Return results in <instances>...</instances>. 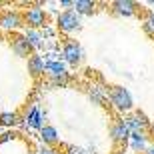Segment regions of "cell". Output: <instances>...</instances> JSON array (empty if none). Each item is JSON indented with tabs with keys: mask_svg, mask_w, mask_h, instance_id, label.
<instances>
[{
	"mask_svg": "<svg viewBox=\"0 0 154 154\" xmlns=\"http://www.w3.org/2000/svg\"><path fill=\"white\" fill-rule=\"evenodd\" d=\"M108 100L118 112H130L134 108V98H132L130 90L124 86H112L108 92Z\"/></svg>",
	"mask_w": 154,
	"mask_h": 154,
	"instance_id": "cell-1",
	"label": "cell"
},
{
	"mask_svg": "<svg viewBox=\"0 0 154 154\" xmlns=\"http://www.w3.org/2000/svg\"><path fill=\"white\" fill-rule=\"evenodd\" d=\"M80 28H82V18L74 10H62L56 16V30L64 34H74Z\"/></svg>",
	"mask_w": 154,
	"mask_h": 154,
	"instance_id": "cell-2",
	"label": "cell"
},
{
	"mask_svg": "<svg viewBox=\"0 0 154 154\" xmlns=\"http://www.w3.org/2000/svg\"><path fill=\"white\" fill-rule=\"evenodd\" d=\"M22 20H24V24H26L28 28H32V30H40V28H44L46 24H48V16H46L44 8H40L38 4L26 8Z\"/></svg>",
	"mask_w": 154,
	"mask_h": 154,
	"instance_id": "cell-3",
	"label": "cell"
},
{
	"mask_svg": "<svg viewBox=\"0 0 154 154\" xmlns=\"http://www.w3.org/2000/svg\"><path fill=\"white\" fill-rule=\"evenodd\" d=\"M122 122H124V126L128 128V132H146L152 126V122L148 120V116L144 114L142 110H136L134 114H128L122 118Z\"/></svg>",
	"mask_w": 154,
	"mask_h": 154,
	"instance_id": "cell-4",
	"label": "cell"
},
{
	"mask_svg": "<svg viewBox=\"0 0 154 154\" xmlns=\"http://www.w3.org/2000/svg\"><path fill=\"white\" fill-rule=\"evenodd\" d=\"M84 58V50L82 46L76 42V40H68L64 42L62 46V62L64 64H72V66H78Z\"/></svg>",
	"mask_w": 154,
	"mask_h": 154,
	"instance_id": "cell-5",
	"label": "cell"
},
{
	"mask_svg": "<svg viewBox=\"0 0 154 154\" xmlns=\"http://www.w3.org/2000/svg\"><path fill=\"white\" fill-rule=\"evenodd\" d=\"M24 26V20H22V14L16 10H6L0 14V28L2 30H18Z\"/></svg>",
	"mask_w": 154,
	"mask_h": 154,
	"instance_id": "cell-6",
	"label": "cell"
},
{
	"mask_svg": "<svg viewBox=\"0 0 154 154\" xmlns=\"http://www.w3.org/2000/svg\"><path fill=\"white\" fill-rule=\"evenodd\" d=\"M44 120H46V112H42V108H40L38 104H34V106L26 112L22 122L28 124L30 128H34V130H40V128L44 126Z\"/></svg>",
	"mask_w": 154,
	"mask_h": 154,
	"instance_id": "cell-7",
	"label": "cell"
},
{
	"mask_svg": "<svg viewBox=\"0 0 154 154\" xmlns=\"http://www.w3.org/2000/svg\"><path fill=\"white\" fill-rule=\"evenodd\" d=\"M112 12L116 16L130 18L138 12V4L132 2V0H116V2H112Z\"/></svg>",
	"mask_w": 154,
	"mask_h": 154,
	"instance_id": "cell-8",
	"label": "cell"
},
{
	"mask_svg": "<svg viewBox=\"0 0 154 154\" xmlns=\"http://www.w3.org/2000/svg\"><path fill=\"white\" fill-rule=\"evenodd\" d=\"M128 136H130V132H128V128L124 126V122H122V120H116L114 124L110 126V138H112L116 144L128 142Z\"/></svg>",
	"mask_w": 154,
	"mask_h": 154,
	"instance_id": "cell-9",
	"label": "cell"
},
{
	"mask_svg": "<svg viewBox=\"0 0 154 154\" xmlns=\"http://www.w3.org/2000/svg\"><path fill=\"white\" fill-rule=\"evenodd\" d=\"M38 132H40V140H42V142H44V146H48V148L60 142V134H58V130L54 128V126L44 124Z\"/></svg>",
	"mask_w": 154,
	"mask_h": 154,
	"instance_id": "cell-10",
	"label": "cell"
},
{
	"mask_svg": "<svg viewBox=\"0 0 154 154\" xmlns=\"http://www.w3.org/2000/svg\"><path fill=\"white\" fill-rule=\"evenodd\" d=\"M128 144H130V148L134 152H146V148L150 146L146 132H132L128 136Z\"/></svg>",
	"mask_w": 154,
	"mask_h": 154,
	"instance_id": "cell-11",
	"label": "cell"
},
{
	"mask_svg": "<svg viewBox=\"0 0 154 154\" xmlns=\"http://www.w3.org/2000/svg\"><path fill=\"white\" fill-rule=\"evenodd\" d=\"M44 68H46V58L40 56V54H30L28 56V72L34 78L44 74Z\"/></svg>",
	"mask_w": 154,
	"mask_h": 154,
	"instance_id": "cell-12",
	"label": "cell"
},
{
	"mask_svg": "<svg viewBox=\"0 0 154 154\" xmlns=\"http://www.w3.org/2000/svg\"><path fill=\"white\" fill-rule=\"evenodd\" d=\"M12 50H14V54H16V56H22V58H28L30 54H34V52H32V48L28 46V42L24 40L22 34H18V36H14V38H12Z\"/></svg>",
	"mask_w": 154,
	"mask_h": 154,
	"instance_id": "cell-13",
	"label": "cell"
},
{
	"mask_svg": "<svg viewBox=\"0 0 154 154\" xmlns=\"http://www.w3.org/2000/svg\"><path fill=\"white\" fill-rule=\"evenodd\" d=\"M72 10H74L80 18L90 16V14H94V10H96V2H92V0H74V2H72Z\"/></svg>",
	"mask_w": 154,
	"mask_h": 154,
	"instance_id": "cell-14",
	"label": "cell"
},
{
	"mask_svg": "<svg viewBox=\"0 0 154 154\" xmlns=\"http://www.w3.org/2000/svg\"><path fill=\"white\" fill-rule=\"evenodd\" d=\"M22 36H24V40L28 42V46L32 48V52H34V50H40V48L44 46V38H42V34H40V30L26 28Z\"/></svg>",
	"mask_w": 154,
	"mask_h": 154,
	"instance_id": "cell-15",
	"label": "cell"
},
{
	"mask_svg": "<svg viewBox=\"0 0 154 154\" xmlns=\"http://www.w3.org/2000/svg\"><path fill=\"white\" fill-rule=\"evenodd\" d=\"M66 64L62 60H46V68H44V74H48L50 78H56V76H62L66 74Z\"/></svg>",
	"mask_w": 154,
	"mask_h": 154,
	"instance_id": "cell-16",
	"label": "cell"
},
{
	"mask_svg": "<svg viewBox=\"0 0 154 154\" xmlns=\"http://www.w3.org/2000/svg\"><path fill=\"white\" fill-rule=\"evenodd\" d=\"M86 96H88V100H90L92 104H102L104 100H106V92L100 88V86H88L86 88Z\"/></svg>",
	"mask_w": 154,
	"mask_h": 154,
	"instance_id": "cell-17",
	"label": "cell"
},
{
	"mask_svg": "<svg viewBox=\"0 0 154 154\" xmlns=\"http://www.w3.org/2000/svg\"><path fill=\"white\" fill-rule=\"evenodd\" d=\"M20 122H22V118L18 112H0V126H4V128H12Z\"/></svg>",
	"mask_w": 154,
	"mask_h": 154,
	"instance_id": "cell-18",
	"label": "cell"
},
{
	"mask_svg": "<svg viewBox=\"0 0 154 154\" xmlns=\"http://www.w3.org/2000/svg\"><path fill=\"white\" fill-rule=\"evenodd\" d=\"M142 28H144V32H146V34L154 36V14H148V16L144 18Z\"/></svg>",
	"mask_w": 154,
	"mask_h": 154,
	"instance_id": "cell-19",
	"label": "cell"
},
{
	"mask_svg": "<svg viewBox=\"0 0 154 154\" xmlns=\"http://www.w3.org/2000/svg\"><path fill=\"white\" fill-rule=\"evenodd\" d=\"M50 82H52V86H66L70 82V74L66 72V74H62V76H56V78H50Z\"/></svg>",
	"mask_w": 154,
	"mask_h": 154,
	"instance_id": "cell-20",
	"label": "cell"
},
{
	"mask_svg": "<svg viewBox=\"0 0 154 154\" xmlns=\"http://www.w3.org/2000/svg\"><path fill=\"white\" fill-rule=\"evenodd\" d=\"M64 154H88V150L82 148V146H68Z\"/></svg>",
	"mask_w": 154,
	"mask_h": 154,
	"instance_id": "cell-21",
	"label": "cell"
},
{
	"mask_svg": "<svg viewBox=\"0 0 154 154\" xmlns=\"http://www.w3.org/2000/svg\"><path fill=\"white\" fill-rule=\"evenodd\" d=\"M36 154H56V150H54V148H48V146H40V148L36 150Z\"/></svg>",
	"mask_w": 154,
	"mask_h": 154,
	"instance_id": "cell-22",
	"label": "cell"
},
{
	"mask_svg": "<svg viewBox=\"0 0 154 154\" xmlns=\"http://www.w3.org/2000/svg\"><path fill=\"white\" fill-rule=\"evenodd\" d=\"M72 2H74V0H62L60 6H62L64 10H72Z\"/></svg>",
	"mask_w": 154,
	"mask_h": 154,
	"instance_id": "cell-23",
	"label": "cell"
},
{
	"mask_svg": "<svg viewBox=\"0 0 154 154\" xmlns=\"http://www.w3.org/2000/svg\"><path fill=\"white\" fill-rule=\"evenodd\" d=\"M10 138H14V134H2V136H0V144H4L6 140H10Z\"/></svg>",
	"mask_w": 154,
	"mask_h": 154,
	"instance_id": "cell-24",
	"label": "cell"
},
{
	"mask_svg": "<svg viewBox=\"0 0 154 154\" xmlns=\"http://www.w3.org/2000/svg\"><path fill=\"white\" fill-rule=\"evenodd\" d=\"M144 154H154V144H150L148 148H146V152H144Z\"/></svg>",
	"mask_w": 154,
	"mask_h": 154,
	"instance_id": "cell-25",
	"label": "cell"
},
{
	"mask_svg": "<svg viewBox=\"0 0 154 154\" xmlns=\"http://www.w3.org/2000/svg\"><path fill=\"white\" fill-rule=\"evenodd\" d=\"M150 128H152V132H154V124H152V126H150Z\"/></svg>",
	"mask_w": 154,
	"mask_h": 154,
	"instance_id": "cell-26",
	"label": "cell"
},
{
	"mask_svg": "<svg viewBox=\"0 0 154 154\" xmlns=\"http://www.w3.org/2000/svg\"><path fill=\"white\" fill-rule=\"evenodd\" d=\"M0 112H2V110H0Z\"/></svg>",
	"mask_w": 154,
	"mask_h": 154,
	"instance_id": "cell-27",
	"label": "cell"
}]
</instances>
